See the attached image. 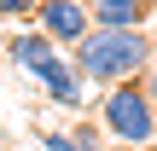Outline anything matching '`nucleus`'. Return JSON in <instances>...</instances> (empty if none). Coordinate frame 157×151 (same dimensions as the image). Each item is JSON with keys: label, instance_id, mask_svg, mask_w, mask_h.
Here are the masks:
<instances>
[{"label": "nucleus", "instance_id": "f257e3e1", "mask_svg": "<svg viewBox=\"0 0 157 151\" xmlns=\"http://www.w3.org/2000/svg\"><path fill=\"white\" fill-rule=\"evenodd\" d=\"M157 64V35L151 29H87L76 41V70L105 93L117 81H140L146 70Z\"/></svg>", "mask_w": 157, "mask_h": 151}, {"label": "nucleus", "instance_id": "f03ea898", "mask_svg": "<svg viewBox=\"0 0 157 151\" xmlns=\"http://www.w3.org/2000/svg\"><path fill=\"white\" fill-rule=\"evenodd\" d=\"M99 134L111 145H157V99L146 93V81H117L99 99Z\"/></svg>", "mask_w": 157, "mask_h": 151}, {"label": "nucleus", "instance_id": "7ed1b4c3", "mask_svg": "<svg viewBox=\"0 0 157 151\" xmlns=\"http://www.w3.org/2000/svg\"><path fill=\"white\" fill-rule=\"evenodd\" d=\"M35 29H47L58 47H76V41L93 29L87 0H41V6H35Z\"/></svg>", "mask_w": 157, "mask_h": 151}, {"label": "nucleus", "instance_id": "20e7f679", "mask_svg": "<svg viewBox=\"0 0 157 151\" xmlns=\"http://www.w3.org/2000/svg\"><path fill=\"white\" fill-rule=\"evenodd\" d=\"M41 87H47V99H52L58 111H87V93H93V81L76 70V58L64 64V52L41 70Z\"/></svg>", "mask_w": 157, "mask_h": 151}, {"label": "nucleus", "instance_id": "39448f33", "mask_svg": "<svg viewBox=\"0 0 157 151\" xmlns=\"http://www.w3.org/2000/svg\"><path fill=\"white\" fill-rule=\"evenodd\" d=\"M6 58H12L17 70L41 76V70L58 58V41H52L47 29H35V23H29V29H12V35H6Z\"/></svg>", "mask_w": 157, "mask_h": 151}, {"label": "nucleus", "instance_id": "423d86ee", "mask_svg": "<svg viewBox=\"0 0 157 151\" xmlns=\"http://www.w3.org/2000/svg\"><path fill=\"white\" fill-rule=\"evenodd\" d=\"M157 0H87V17L99 29H146Z\"/></svg>", "mask_w": 157, "mask_h": 151}, {"label": "nucleus", "instance_id": "0eeeda50", "mask_svg": "<svg viewBox=\"0 0 157 151\" xmlns=\"http://www.w3.org/2000/svg\"><path fill=\"white\" fill-rule=\"evenodd\" d=\"M41 145L47 151H105V134L93 122H70V128H47Z\"/></svg>", "mask_w": 157, "mask_h": 151}, {"label": "nucleus", "instance_id": "6e6552de", "mask_svg": "<svg viewBox=\"0 0 157 151\" xmlns=\"http://www.w3.org/2000/svg\"><path fill=\"white\" fill-rule=\"evenodd\" d=\"M41 0H0V17H29Z\"/></svg>", "mask_w": 157, "mask_h": 151}, {"label": "nucleus", "instance_id": "1a4fd4ad", "mask_svg": "<svg viewBox=\"0 0 157 151\" xmlns=\"http://www.w3.org/2000/svg\"><path fill=\"white\" fill-rule=\"evenodd\" d=\"M140 81H146V93H151V99H157V64H151V70H146V76H140Z\"/></svg>", "mask_w": 157, "mask_h": 151}, {"label": "nucleus", "instance_id": "9d476101", "mask_svg": "<svg viewBox=\"0 0 157 151\" xmlns=\"http://www.w3.org/2000/svg\"><path fill=\"white\" fill-rule=\"evenodd\" d=\"M146 151H157V145H146Z\"/></svg>", "mask_w": 157, "mask_h": 151}]
</instances>
